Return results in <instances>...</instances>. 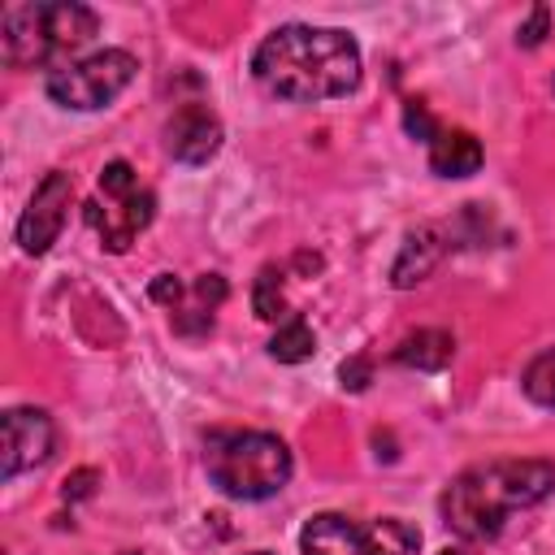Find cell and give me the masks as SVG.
Listing matches in <instances>:
<instances>
[{"label":"cell","instance_id":"6da1fadb","mask_svg":"<svg viewBox=\"0 0 555 555\" xmlns=\"http://www.w3.org/2000/svg\"><path fill=\"white\" fill-rule=\"evenodd\" d=\"M251 78L295 104L338 100L360 87V43L338 26H278L251 52Z\"/></svg>","mask_w":555,"mask_h":555},{"label":"cell","instance_id":"7a4b0ae2","mask_svg":"<svg viewBox=\"0 0 555 555\" xmlns=\"http://www.w3.org/2000/svg\"><path fill=\"white\" fill-rule=\"evenodd\" d=\"M555 490V464L546 460H490L477 468H464L442 490V520L464 542H490L503 533V525L542 503Z\"/></svg>","mask_w":555,"mask_h":555},{"label":"cell","instance_id":"3957f363","mask_svg":"<svg viewBox=\"0 0 555 555\" xmlns=\"http://www.w3.org/2000/svg\"><path fill=\"white\" fill-rule=\"evenodd\" d=\"M100 30L95 9L74 4V0H52V4H9L0 17V52L4 65L13 69H61L69 65L78 48L91 43Z\"/></svg>","mask_w":555,"mask_h":555},{"label":"cell","instance_id":"277c9868","mask_svg":"<svg viewBox=\"0 0 555 555\" xmlns=\"http://www.w3.org/2000/svg\"><path fill=\"white\" fill-rule=\"evenodd\" d=\"M204 468L212 486L230 499H273L291 481V451L264 429H217L204 442Z\"/></svg>","mask_w":555,"mask_h":555},{"label":"cell","instance_id":"5b68a950","mask_svg":"<svg viewBox=\"0 0 555 555\" xmlns=\"http://www.w3.org/2000/svg\"><path fill=\"white\" fill-rule=\"evenodd\" d=\"M304 555H416L421 529H412L399 516L382 520H356L343 512H317L299 529Z\"/></svg>","mask_w":555,"mask_h":555},{"label":"cell","instance_id":"8992f818","mask_svg":"<svg viewBox=\"0 0 555 555\" xmlns=\"http://www.w3.org/2000/svg\"><path fill=\"white\" fill-rule=\"evenodd\" d=\"M139 74V61L126 52V48H104V52H91L82 61H69L61 69L48 74V95L61 104V108H74V113H91V108H104L113 104L130 78Z\"/></svg>","mask_w":555,"mask_h":555},{"label":"cell","instance_id":"52a82bcc","mask_svg":"<svg viewBox=\"0 0 555 555\" xmlns=\"http://www.w3.org/2000/svg\"><path fill=\"white\" fill-rule=\"evenodd\" d=\"M69 204H74V178L65 169L43 173V182L35 186V195H30V204L17 221V243H22L26 256H43L61 238Z\"/></svg>","mask_w":555,"mask_h":555},{"label":"cell","instance_id":"ba28073f","mask_svg":"<svg viewBox=\"0 0 555 555\" xmlns=\"http://www.w3.org/2000/svg\"><path fill=\"white\" fill-rule=\"evenodd\" d=\"M0 429H4V442H0L4 447V464H0L4 481H13L26 468H39L52 455L56 429H52L48 412H39V408H9Z\"/></svg>","mask_w":555,"mask_h":555},{"label":"cell","instance_id":"9c48e42d","mask_svg":"<svg viewBox=\"0 0 555 555\" xmlns=\"http://www.w3.org/2000/svg\"><path fill=\"white\" fill-rule=\"evenodd\" d=\"M152 217H156V195L152 191H130V195H117V199H91L87 204V221L95 225V234H100V243L108 247V251H126L134 238H139V230H147L152 225Z\"/></svg>","mask_w":555,"mask_h":555},{"label":"cell","instance_id":"30bf717a","mask_svg":"<svg viewBox=\"0 0 555 555\" xmlns=\"http://www.w3.org/2000/svg\"><path fill=\"white\" fill-rule=\"evenodd\" d=\"M165 147L182 165H204L221 147V121L204 104H182L165 126Z\"/></svg>","mask_w":555,"mask_h":555},{"label":"cell","instance_id":"8fae6325","mask_svg":"<svg viewBox=\"0 0 555 555\" xmlns=\"http://www.w3.org/2000/svg\"><path fill=\"white\" fill-rule=\"evenodd\" d=\"M447 247H451V243H447L442 225H416V230L408 234V243H403V251H399L395 269H390V282H395L399 291H408V286L425 282V278L434 273V264L442 260V251H447Z\"/></svg>","mask_w":555,"mask_h":555},{"label":"cell","instance_id":"7c38bea8","mask_svg":"<svg viewBox=\"0 0 555 555\" xmlns=\"http://www.w3.org/2000/svg\"><path fill=\"white\" fill-rule=\"evenodd\" d=\"M481 143L468 130H438V139L429 143V169L438 178H473L481 169Z\"/></svg>","mask_w":555,"mask_h":555},{"label":"cell","instance_id":"4fadbf2b","mask_svg":"<svg viewBox=\"0 0 555 555\" xmlns=\"http://www.w3.org/2000/svg\"><path fill=\"white\" fill-rule=\"evenodd\" d=\"M455 356V338L447 330H416L408 334L399 347H395V360L408 364V369H421V373H438L447 369Z\"/></svg>","mask_w":555,"mask_h":555},{"label":"cell","instance_id":"5bb4252c","mask_svg":"<svg viewBox=\"0 0 555 555\" xmlns=\"http://www.w3.org/2000/svg\"><path fill=\"white\" fill-rule=\"evenodd\" d=\"M312 351H317V334H312V325H308L299 312H291V317L278 325V334L269 338V356H273L278 364H304Z\"/></svg>","mask_w":555,"mask_h":555},{"label":"cell","instance_id":"9a60e30c","mask_svg":"<svg viewBox=\"0 0 555 555\" xmlns=\"http://www.w3.org/2000/svg\"><path fill=\"white\" fill-rule=\"evenodd\" d=\"M251 308L260 321H286V299H282V269L278 264H264L256 273V286H251Z\"/></svg>","mask_w":555,"mask_h":555},{"label":"cell","instance_id":"2e32d148","mask_svg":"<svg viewBox=\"0 0 555 555\" xmlns=\"http://www.w3.org/2000/svg\"><path fill=\"white\" fill-rule=\"evenodd\" d=\"M520 386H525V395H529L533 403L555 408V347H546L542 356H533V360L525 364Z\"/></svg>","mask_w":555,"mask_h":555},{"label":"cell","instance_id":"e0dca14e","mask_svg":"<svg viewBox=\"0 0 555 555\" xmlns=\"http://www.w3.org/2000/svg\"><path fill=\"white\" fill-rule=\"evenodd\" d=\"M130 191H139V173L130 169V160H108L104 173H100V195L117 199V195H130Z\"/></svg>","mask_w":555,"mask_h":555},{"label":"cell","instance_id":"ac0fdd59","mask_svg":"<svg viewBox=\"0 0 555 555\" xmlns=\"http://www.w3.org/2000/svg\"><path fill=\"white\" fill-rule=\"evenodd\" d=\"M403 126H408V134L421 139V143H434L438 130H442V126L434 121V113H429L421 100H408V104H403Z\"/></svg>","mask_w":555,"mask_h":555},{"label":"cell","instance_id":"d6986e66","mask_svg":"<svg viewBox=\"0 0 555 555\" xmlns=\"http://www.w3.org/2000/svg\"><path fill=\"white\" fill-rule=\"evenodd\" d=\"M546 26H551V9H546V4H533V13H529V22L520 26L516 43H520V48H538V43L546 39Z\"/></svg>","mask_w":555,"mask_h":555},{"label":"cell","instance_id":"ffe728a7","mask_svg":"<svg viewBox=\"0 0 555 555\" xmlns=\"http://www.w3.org/2000/svg\"><path fill=\"white\" fill-rule=\"evenodd\" d=\"M195 295H199V304L212 312V308L225 299V278H221V273H204V278L195 282Z\"/></svg>","mask_w":555,"mask_h":555},{"label":"cell","instance_id":"44dd1931","mask_svg":"<svg viewBox=\"0 0 555 555\" xmlns=\"http://www.w3.org/2000/svg\"><path fill=\"white\" fill-rule=\"evenodd\" d=\"M338 377H343V386L364 390V386H369V377H373V369H369V360H364V356H356V360H343Z\"/></svg>","mask_w":555,"mask_h":555},{"label":"cell","instance_id":"7402d4cb","mask_svg":"<svg viewBox=\"0 0 555 555\" xmlns=\"http://www.w3.org/2000/svg\"><path fill=\"white\" fill-rule=\"evenodd\" d=\"M182 291H186V286H182L173 273H160V278L152 282V299H156V304H169V308L182 299Z\"/></svg>","mask_w":555,"mask_h":555},{"label":"cell","instance_id":"603a6c76","mask_svg":"<svg viewBox=\"0 0 555 555\" xmlns=\"http://www.w3.org/2000/svg\"><path fill=\"white\" fill-rule=\"evenodd\" d=\"M95 490V468H78L69 481H65V499H87Z\"/></svg>","mask_w":555,"mask_h":555},{"label":"cell","instance_id":"cb8c5ba5","mask_svg":"<svg viewBox=\"0 0 555 555\" xmlns=\"http://www.w3.org/2000/svg\"><path fill=\"white\" fill-rule=\"evenodd\" d=\"M438 555H468V551H460V546H447V551H438Z\"/></svg>","mask_w":555,"mask_h":555},{"label":"cell","instance_id":"d4e9b609","mask_svg":"<svg viewBox=\"0 0 555 555\" xmlns=\"http://www.w3.org/2000/svg\"><path fill=\"white\" fill-rule=\"evenodd\" d=\"M251 555H269V551H251Z\"/></svg>","mask_w":555,"mask_h":555}]
</instances>
